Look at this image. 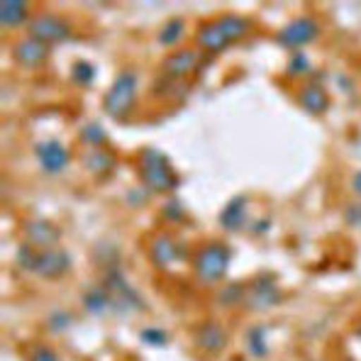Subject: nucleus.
Listing matches in <instances>:
<instances>
[{
  "label": "nucleus",
  "instance_id": "obj_11",
  "mask_svg": "<svg viewBox=\"0 0 361 361\" xmlns=\"http://www.w3.org/2000/svg\"><path fill=\"white\" fill-rule=\"evenodd\" d=\"M35 157H37V161H39L42 171L49 173V176L61 173L63 169L68 166V161H71V152H68L59 140L39 142V145L35 147Z\"/></svg>",
  "mask_w": 361,
  "mask_h": 361
},
{
  "label": "nucleus",
  "instance_id": "obj_10",
  "mask_svg": "<svg viewBox=\"0 0 361 361\" xmlns=\"http://www.w3.org/2000/svg\"><path fill=\"white\" fill-rule=\"evenodd\" d=\"M71 271V254L61 247L54 249H39V257H37L35 276L44 281H59Z\"/></svg>",
  "mask_w": 361,
  "mask_h": 361
},
{
  "label": "nucleus",
  "instance_id": "obj_14",
  "mask_svg": "<svg viewBox=\"0 0 361 361\" xmlns=\"http://www.w3.org/2000/svg\"><path fill=\"white\" fill-rule=\"evenodd\" d=\"M13 59L23 68H42L47 63V59H49V47L27 37V39L18 42V44L13 47Z\"/></svg>",
  "mask_w": 361,
  "mask_h": 361
},
{
  "label": "nucleus",
  "instance_id": "obj_18",
  "mask_svg": "<svg viewBox=\"0 0 361 361\" xmlns=\"http://www.w3.org/2000/svg\"><path fill=\"white\" fill-rule=\"evenodd\" d=\"M25 23H32L30 3L25 0H3L0 3V25L3 27H20Z\"/></svg>",
  "mask_w": 361,
  "mask_h": 361
},
{
  "label": "nucleus",
  "instance_id": "obj_20",
  "mask_svg": "<svg viewBox=\"0 0 361 361\" xmlns=\"http://www.w3.org/2000/svg\"><path fill=\"white\" fill-rule=\"evenodd\" d=\"M83 166H86V171H90L93 176H108L115 169V157L105 149H90L86 152V157H83Z\"/></svg>",
  "mask_w": 361,
  "mask_h": 361
},
{
  "label": "nucleus",
  "instance_id": "obj_13",
  "mask_svg": "<svg viewBox=\"0 0 361 361\" xmlns=\"http://www.w3.org/2000/svg\"><path fill=\"white\" fill-rule=\"evenodd\" d=\"M195 344L203 354L217 357L227 349V330L220 322H203L195 330Z\"/></svg>",
  "mask_w": 361,
  "mask_h": 361
},
{
  "label": "nucleus",
  "instance_id": "obj_1",
  "mask_svg": "<svg viewBox=\"0 0 361 361\" xmlns=\"http://www.w3.org/2000/svg\"><path fill=\"white\" fill-rule=\"evenodd\" d=\"M249 32H252V23L247 18H242V15H222V18L200 25L195 39H198L200 51L220 54L230 44L244 39Z\"/></svg>",
  "mask_w": 361,
  "mask_h": 361
},
{
  "label": "nucleus",
  "instance_id": "obj_3",
  "mask_svg": "<svg viewBox=\"0 0 361 361\" xmlns=\"http://www.w3.org/2000/svg\"><path fill=\"white\" fill-rule=\"evenodd\" d=\"M137 93H140V76H137V71H130V68L120 71L103 98L105 115L113 120H125L132 113V108H135Z\"/></svg>",
  "mask_w": 361,
  "mask_h": 361
},
{
  "label": "nucleus",
  "instance_id": "obj_15",
  "mask_svg": "<svg viewBox=\"0 0 361 361\" xmlns=\"http://www.w3.org/2000/svg\"><path fill=\"white\" fill-rule=\"evenodd\" d=\"M149 259L159 269H166L169 264L178 262V259H185V252H183V247L173 242L169 235H159V237H154L149 244Z\"/></svg>",
  "mask_w": 361,
  "mask_h": 361
},
{
  "label": "nucleus",
  "instance_id": "obj_8",
  "mask_svg": "<svg viewBox=\"0 0 361 361\" xmlns=\"http://www.w3.org/2000/svg\"><path fill=\"white\" fill-rule=\"evenodd\" d=\"M27 32L32 39L42 42V44L51 47V44H63L73 37V27L66 18L51 13H42L37 18H32V23L27 25Z\"/></svg>",
  "mask_w": 361,
  "mask_h": 361
},
{
  "label": "nucleus",
  "instance_id": "obj_38",
  "mask_svg": "<svg viewBox=\"0 0 361 361\" xmlns=\"http://www.w3.org/2000/svg\"><path fill=\"white\" fill-rule=\"evenodd\" d=\"M344 361H352V359H344Z\"/></svg>",
  "mask_w": 361,
  "mask_h": 361
},
{
  "label": "nucleus",
  "instance_id": "obj_16",
  "mask_svg": "<svg viewBox=\"0 0 361 361\" xmlns=\"http://www.w3.org/2000/svg\"><path fill=\"white\" fill-rule=\"evenodd\" d=\"M249 220V200L247 195H235L232 200H227V205L220 212V225L227 232H240Z\"/></svg>",
  "mask_w": 361,
  "mask_h": 361
},
{
  "label": "nucleus",
  "instance_id": "obj_27",
  "mask_svg": "<svg viewBox=\"0 0 361 361\" xmlns=\"http://www.w3.org/2000/svg\"><path fill=\"white\" fill-rule=\"evenodd\" d=\"M185 90H188V86L180 81H171V78H161V81L157 83V88H154V93L159 95V98H169L173 100L178 95V98H183Z\"/></svg>",
  "mask_w": 361,
  "mask_h": 361
},
{
  "label": "nucleus",
  "instance_id": "obj_23",
  "mask_svg": "<svg viewBox=\"0 0 361 361\" xmlns=\"http://www.w3.org/2000/svg\"><path fill=\"white\" fill-rule=\"evenodd\" d=\"M183 35H185V23H183V18H171L166 25H164L161 30H159L157 42H159L161 47H173V44H178V42L183 39Z\"/></svg>",
  "mask_w": 361,
  "mask_h": 361
},
{
  "label": "nucleus",
  "instance_id": "obj_22",
  "mask_svg": "<svg viewBox=\"0 0 361 361\" xmlns=\"http://www.w3.org/2000/svg\"><path fill=\"white\" fill-rule=\"evenodd\" d=\"M244 300H247V286H244L242 281H235V283L225 286V288H220V293H217L220 307H240L244 305Z\"/></svg>",
  "mask_w": 361,
  "mask_h": 361
},
{
  "label": "nucleus",
  "instance_id": "obj_12",
  "mask_svg": "<svg viewBox=\"0 0 361 361\" xmlns=\"http://www.w3.org/2000/svg\"><path fill=\"white\" fill-rule=\"evenodd\" d=\"M23 232H25V242L32 244L35 249H54L61 242L59 225H54L51 220H44V217L27 220L23 225Z\"/></svg>",
  "mask_w": 361,
  "mask_h": 361
},
{
  "label": "nucleus",
  "instance_id": "obj_26",
  "mask_svg": "<svg viewBox=\"0 0 361 361\" xmlns=\"http://www.w3.org/2000/svg\"><path fill=\"white\" fill-rule=\"evenodd\" d=\"M37 257H39V249H35L32 244L23 242L18 247V252H15V264H18V269L27 271V274H35Z\"/></svg>",
  "mask_w": 361,
  "mask_h": 361
},
{
  "label": "nucleus",
  "instance_id": "obj_31",
  "mask_svg": "<svg viewBox=\"0 0 361 361\" xmlns=\"http://www.w3.org/2000/svg\"><path fill=\"white\" fill-rule=\"evenodd\" d=\"M140 339L147 344V347H166L169 344V334L161 327H145L140 332Z\"/></svg>",
  "mask_w": 361,
  "mask_h": 361
},
{
  "label": "nucleus",
  "instance_id": "obj_25",
  "mask_svg": "<svg viewBox=\"0 0 361 361\" xmlns=\"http://www.w3.org/2000/svg\"><path fill=\"white\" fill-rule=\"evenodd\" d=\"M95 76H98V71H95V66L90 61H76L71 66V81L76 83V86H81V88L93 86Z\"/></svg>",
  "mask_w": 361,
  "mask_h": 361
},
{
  "label": "nucleus",
  "instance_id": "obj_30",
  "mask_svg": "<svg viewBox=\"0 0 361 361\" xmlns=\"http://www.w3.org/2000/svg\"><path fill=\"white\" fill-rule=\"evenodd\" d=\"M71 322H73V315L68 310H54L49 317H47V327H49L51 332H66L68 327H71Z\"/></svg>",
  "mask_w": 361,
  "mask_h": 361
},
{
  "label": "nucleus",
  "instance_id": "obj_21",
  "mask_svg": "<svg viewBox=\"0 0 361 361\" xmlns=\"http://www.w3.org/2000/svg\"><path fill=\"white\" fill-rule=\"evenodd\" d=\"M247 352L254 359H267L271 347H269V330L267 325H254L247 330Z\"/></svg>",
  "mask_w": 361,
  "mask_h": 361
},
{
  "label": "nucleus",
  "instance_id": "obj_24",
  "mask_svg": "<svg viewBox=\"0 0 361 361\" xmlns=\"http://www.w3.org/2000/svg\"><path fill=\"white\" fill-rule=\"evenodd\" d=\"M81 142L90 149H103L108 145V132H105V127L100 122H88L81 130Z\"/></svg>",
  "mask_w": 361,
  "mask_h": 361
},
{
  "label": "nucleus",
  "instance_id": "obj_29",
  "mask_svg": "<svg viewBox=\"0 0 361 361\" xmlns=\"http://www.w3.org/2000/svg\"><path fill=\"white\" fill-rule=\"evenodd\" d=\"M310 68H312L310 59H307V56L302 54V51H295V54H290L286 71H288V76L298 78V76H305V73H310Z\"/></svg>",
  "mask_w": 361,
  "mask_h": 361
},
{
  "label": "nucleus",
  "instance_id": "obj_35",
  "mask_svg": "<svg viewBox=\"0 0 361 361\" xmlns=\"http://www.w3.org/2000/svg\"><path fill=\"white\" fill-rule=\"evenodd\" d=\"M269 230H271V220H269V217H259V220H254L252 227H249V232H252V235H257V237L267 235Z\"/></svg>",
  "mask_w": 361,
  "mask_h": 361
},
{
  "label": "nucleus",
  "instance_id": "obj_34",
  "mask_svg": "<svg viewBox=\"0 0 361 361\" xmlns=\"http://www.w3.org/2000/svg\"><path fill=\"white\" fill-rule=\"evenodd\" d=\"M30 361H61V359L56 357L54 349H49V347H37L35 352H32Z\"/></svg>",
  "mask_w": 361,
  "mask_h": 361
},
{
  "label": "nucleus",
  "instance_id": "obj_9",
  "mask_svg": "<svg viewBox=\"0 0 361 361\" xmlns=\"http://www.w3.org/2000/svg\"><path fill=\"white\" fill-rule=\"evenodd\" d=\"M200 66H203V51L200 49H178L164 59L161 73H164V78H171V81H183V78L198 73Z\"/></svg>",
  "mask_w": 361,
  "mask_h": 361
},
{
  "label": "nucleus",
  "instance_id": "obj_5",
  "mask_svg": "<svg viewBox=\"0 0 361 361\" xmlns=\"http://www.w3.org/2000/svg\"><path fill=\"white\" fill-rule=\"evenodd\" d=\"M230 262L232 249L222 242H210L198 249V254L193 259V271L198 276V281H203L205 286H215L227 276Z\"/></svg>",
  "mask_w": 361,
  "mask_h": 361
},
{
  "label": "nucleus",
  "instance_id": "obj_17",
  "mask_svg": "<svg viewBox=\"0 0 361 361\" xmlns=\"http://www.w3.org/2000/svg\"><path fill=\"white\" fill-rule=\"evenodd\" d=\"M298 105L310 115H325L330 108V93L320 83H307L298 93Z\"/></svg>",
  "mask_w": 361,
  "mask_h": 361
},
{
  "label": "nucleus",
  "instance_id": "obj_7",
  "mask_svg": "<svg viewBox=\"0 0 361 361\" xmlns=\"http://www.w3.org/2000/svg\"><path fill=\"white\" fill-rule=\"evenodd\" d=\"M320 35H322V27L315 18H295L276 32V44L295 54L302 47L312 44Z\"/></svg>",
  "mask_w": 361,
  "mask_h": 361
},
{
  "label": "nucleus",
  "instance_id": "obj_4",
  "mask_svg": "<svg viewBox=\"0 0 361 361\" xmlns=\"http://www.w3.org/2000/svg\"><path fill=\"white\" fill-rule=\"evenodd\" d=\"M103 288L108 290L110 302H113V312L120 317L132 315V312H145L147 310V302L140 295V290L132 288L130 281L122 276L120 267L108 269L103 276Z\"/></svg>",
  "mask_w": 361,
  "mask_h": 361
},
{
  "label": "nucleus",
  "instance_id": "obj_33",
  "mask_svg": "<svg viewBox=\"0 0 361 361\" xmlns=\"http://www.w3.org/2000/svg\"><path fill=\"white\" fill-rule=\"evenodd\" d=\"M149 195H152V190L145 188V185H142V188H132L130 193H127V203L140 208V205H145L147 200H149Z\"/></svg>",
  "mask_w": 361,
  "mask_h": 361
},
{
  "label": "nucleus",
  "instance_id": "obj_37",
  "mask_svg": "<svg viewBox=\"0 0 361 361\" xmlns=\"http://www.w3.org/2000/svg\"><path fill=\"white\" fill-rule=\"evenodd\" d=\"M359 337H361V327H359Z\"/></svg>",
  "mask_w": 361,
  "mask_h": 361
},
{
  "label": "nucleus",
  "instance_id": "obj_32",
  "mask_svg": "<svg viewBox=\"0 0 361 361\" xmlns=\"http://www.w3.org/2000/svg\"><path fill=\"white\" fill-rule=\"evenodd\" d=\"M344 222L354 230H361V203H352L344 210Z\"/></svg>",
  "mask_w": 361,
  "mask_h": 361
},
{
  "label": "nucleus",
  "instance_id": "obj_36",
  "mask_svg": "<svg viewBox=\"0 0 361 361\" xmlns=\"http://www.w3.org/2000/svg\"><path fill=\"white\" fill-rule=\"evenodd\" d=\"M352 190L361 198V171H357V173L352 176Z\"/></svg>",
  "mask_w": 361,
  "mask_h": 361
},
{
  "label": "nucleus",
  "instance_id": "obj_28",
  "mask_svg": "<svg viewBox=\"0 0 361 361\" xmlns=\"http://www.w3.org/2000/svg\"><path fill=\"white\" fill-rule=\"evenodd\" d=\"M185 208H183V203H180L178 198H169L166 203L161 205V217L166 222H173V225H178V222H183L185 220Z\"/></svg>",
  "mask_w": 361,
  "mask_h": 361
},
{
  "label": "nucleus",
  "instance_id": "obj_19",
  "mask_svg": "<svg viewBox=\"0 0 361 361\" xmlns=\"http://www.w3.org/2000/svg\"><path fill=\"white\" fill-rule=\"evenodd\" d=\"M83 307L95 317H103V315H108V312H113V302H110V295H108V290L103 288V283L90 286L86 293H83Z\"/></svg>",
  "mask_w": 361,
  "mask_h": 361
},
{
  "label": "nucleus",
  "instance_id": "obj_2",
  "mask_svg": "<svg viewBox=\"0 0 361 361\" xmlns=\"http://www.w3.org/2000/svg\"><path fill=\"white\" fill-rule=\"evenodd\" d=\"M140 178L152 193H171L178 188V173L169 157L157 147H147L140 154Z\"/></svg>",
  "mask_w": 361,
  "mask_h": 361
},
{
  "label": "nucleus",
  "instance_id": "obj_6",
  "mask_svg": "<svg viewBox=\"0 0 361 361\" xmlns=\"http://www.w3.org/2000/svg\"><path fill=\"white\" fill-rule=\"evenodd\" d=\"M283 300V290L279 286V279L271 271H264V274H257L252 279V283L247 286V300H244V307L254 312H264L276 307Z\"/></svg>",
  "mask_w": 361,
  "mask_h": 361
}]
</instances>
